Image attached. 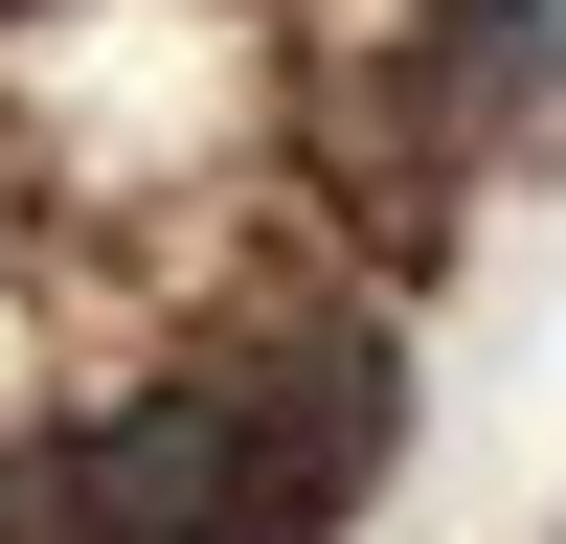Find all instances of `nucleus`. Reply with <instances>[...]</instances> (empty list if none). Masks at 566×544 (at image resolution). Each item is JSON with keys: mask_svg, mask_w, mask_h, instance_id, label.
<instances>
[{"mask_svg": "<svg viewBox=\"0 0 566 544\" xmlns=\"http://www.w3.org/2000/svg\"><path fill=\"white\" fill-rule=\"evenodd\" d=\"M386 453H408L386 341H272V363H181V386L91 408L45 453V522L69 544H317Z\"/></svg>", "mask_w": 566, "mask_h": 544, "instance_id": "nucleus-1", "label": "nucleus"}, {"mask_svg": "<svg viewBox=\"0 0 566 544\" xmlns=\"http://www.w3.org/2000/svg\"><path fill=\"white\" fill-rule=\"evenodd\" d=\"M431 91H453V114H522V91H566V0H431Z\"/></svg>", "mask_w": 566, "mask_h": 544, "instance_id": "nucleus-2", "label": "nucleus"}]
</instances>
